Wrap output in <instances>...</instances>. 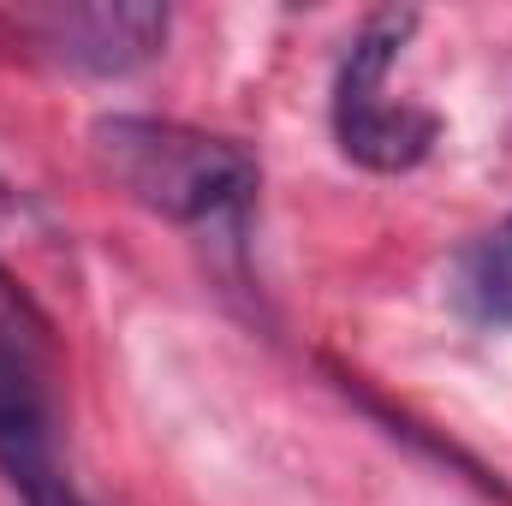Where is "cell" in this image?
Masks as SVG:
<instances>
[{
    "label": "cell",
    "instance_id": "cell-1",
    "mask_svg": "<svg viewBox=\"0 0 512 506\" xmlns=\"http://www.w3.org/2000/svg\"><path fill=\"white\" fill-rule=\"evenodd\" d=\"M90 149L131 203H143L167 221H191V227L227 221L256 191V161L239 143L179 126V120L108 114L90 126Z\"/></svg>",
    "mask_w": 512,
    "mask_h": 506
},
{
    "label": "cell",
    "instance_id": "cell-2",
    "mask_svg": "<svg viewBox=\"0 0 512 506\" xmlns=\"http://www.w3.org/2000/svg\"><path fill=\"white\" fill-rule=\"evenodd\" d=\"M411 30H417L411 6L370 12L364 30L352 36V54L340 60V78H334V137L370 173H411L435 149V131H441L429 108L387 102V72Z\"/></svg>",
    "mask_w": 512,
    "mask_h": 506
},
{
    "label": "cell",
    "instance_id": "cell-3",
    "mask_svg": "<svg viewBox=\"0 0 512 506\" xmlns=\"http://www.w3.org/2000/svg\"><path fill=\"white\" fill-rule=\"evenodd\" d=\"M18 36L30 54L84 72V78H126L167 48V6L155 0H78V6H24Z\"/></svg>",
    "mask_w": 512,
    "mask_h": 506
},
{
    "label": "cell",
    "instance_id": "cell-4",
    "mask_svg": "<svg viewBox=\"0 0 512 506\" xmlns=\"http://www.w3.org/2000/svg\"><path fill=\"white\" fill-rule=\"evenodd\" d=\"M0 477L24 506H84L60 465L48 387L6 328H0Z\"/></svg>",
    "mask_w": 512,
    "mask_h": 506
},
{
    "label": "cell",
    "instance_id": "cell-5",
    "mask_svg": "<svg viewBox=\"0 0 512 506\" xmlns=\"http://www.w3.org/2000/svg\"><path fill=\"white\" fill-rule=\"evenodd\" d=\"M453 298L471 322L512 328V221L501 233H483L453 262Z\"/></svg>",
    "mask_w": 512,
    "mask_h": 506
},
{
    "label": "cell",
    "instance_id": "cell-6",
    "mask_svg": "<svg viewBox=\"0 0 512 506\" xmlns=\"http://www.w3.org/2000/svg\"><path fill=\"white\" fill-rule=\"evenodd\" d=\"M0 221H6V179H0Z\"/></svg>",
    "mask_w": 512,
    "mask_h": 506
}]
</instances>
